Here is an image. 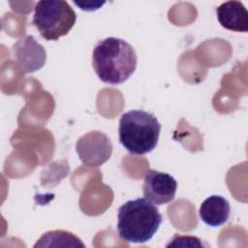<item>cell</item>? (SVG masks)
<instances>
[{
  "label": "cell",
  "mask_w": 248,
  "mask_h": 248,
  "mask_svg": "<svg viewBox=\"0 0 248 248\" xmlns=\"http://www.w3.org/2000/svg\"><path fill=\"white\" fill-rule=\"evenodd\" d=\"M137 63L134 47L119 38L101 40L93 49L92 66L98 78L106 83H123L134 74Z\"/></svg>",
  "instance_id": "6da1fadb"
},
{
  "label": "cell",
  "mask_w": 248,
  "mask_h": 248,
  "mask_svg": "<svg viewBox=\"0 0 248 248\" xmlns=\"http://www.w3.org/2000/svg\"><path fill=\"white\" fill-rule=\"evenodd\" d=\"M162 221L161 213L149 200H130L118 208L117 232L126 242L144 243L154 236Z\"/></svg>",
  "instance_id": "7a4b0ae2"
},
{
  "label": "cell",
  "mask_w": 248,
  "mask_h": 248,
  "mask_svg": "<svg viewBox=\"0 0 248 248\" xmlns=\"http://www.w3.org/2000/svg\"><path fill=\"white\" fill-rule=\"evenodd\" d=\"M161 124L152 114L142 109L124 112L119 120V141L133 155H145L158 144Z\"/></svg>",
  "instance_id": "3957f363"
},
{
  "label": "cell",
  "mask_w": 248,
  "mask_h": 248,
  "mask_svg": "<svg viewBox=\"0 0 248 248\" xmlns=\"http://www.w3.org/2000/svg\"><path fill=\"white\" fill-rule=\"evenodd\" d=\"M77 15L67 1L43 0L34 8L33 25L46 41H57L74 27Z\"/></svg>",
  "instance_id": "277c9868"
},
{
  "label": "cell",
  "mask_w": 248,
  "mask_h": 248,
  "mask_svg": "<svg viewBox=\"0 0 248 248\" xmlns=\"http://www.w3.org/2000/svg\"><path fill=\"white\" fill-rule=\"evenodd\" d=\"M76 150L84 165L99 167L110 157L112 144L105 134L99 131H93L83 135L78 140Z\"/></svg>",
  "instance_id": "5b68a950"
},
{
  "label": "cell",
  "mask_w": 248,
  "mask_h": 248,
  "mask_svg": "<svg viewBox=\"0 0 248 248\" xmlns=\"http://www.w3.org/2000/svg\"><path fill=\"white\" fill-rule=\"evenodd\" d=\"M177 182L169 173L148 170L143 177L142 192L144 198L157 205L165 204L174 199Z\"/></svg>",
  "instance_id": "8992f818"
},
{
  "label": "cell",
  "mask_w": 248,
  "mask_h": 248,
  "mask_svg": "<svg viewBox=\"0 0 248 248\" xmlns=\"http://www.w3.org/2000/svg\"><path fill=\"white\" fill-rule=\"evenodd\" d=\"M15 60L24 73H32L41 69L46 62L45 48L33 36H26L17 41L12 47Z\"/></svg>",
  "instance_id": "52a82bcc"
},
{
  "label": "cell",
  "mask_w": 248,
  "mask_h": 248,
  "mask_svg": "<svg viewBox=\"0 0 248 248\" xmlns=\"http://www.w3.org/2000/svg\"><path fill=\"white\" fill-rule=\"evenodd\" d=\"M219 23L224 28L234 31H248V12L240 1H227L216 8Z\"/></svg>",
  "instance_id": "ba28073f"
},
{
  "label": "cell",
  "mask_w": 248,
  "mask_h": 248,
  "mask_svg": "<svg viewBox=\"0 0 248 248\" xmlns=\"http://www.w3.org/2000/svg\"><path fill=\"white\" fill-rule=\"evenodd\" d=\"M231 213V206L227 199L222 196L213 195L206 198L199 209L200 218L210 227L224 225Z\"/></svg>",
  "instance_id": "9c48e42d"
},
{
  "label": "cell",
  "mask_w": 248,
  "mask_h": 248,
  "mask_svg": "<svg viewBox=\"0 0 248 248\" xmlns=\"http://www.w3.org/2000/svg\"><path fill=\"white\" fill-rule=\"evenodd\" d=\"M84 247L75 234L66 231H50L41 236L34 247Z\"/></svg>",
  "instance_id": "30bf717a"
},
{
  "label": "cell",
  "mask_w": 248,
  "mask_h": 248,
  "mask_svg": "<svg viewBox=\"0 0 248 248\" xmlns=\"http://www.w3.org/2000/svg\"><path fill=\"white\" fill-rule=\"evenodd\" d=\"M202 247L204 246L200 238L192 235H179L175 234L170 242L167 244V247Z\"/></svg>",
  "instance_id": "8fae6325"
}]
</instances>
